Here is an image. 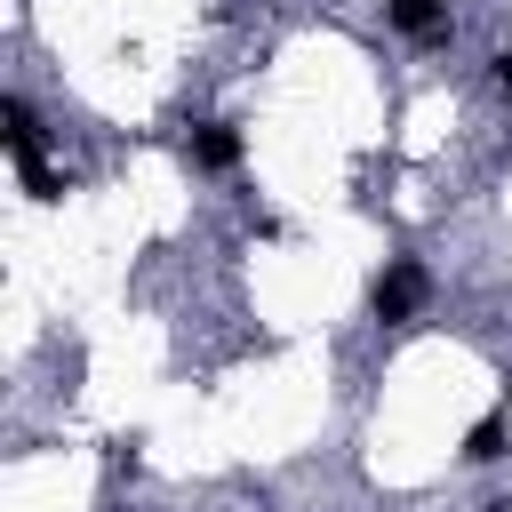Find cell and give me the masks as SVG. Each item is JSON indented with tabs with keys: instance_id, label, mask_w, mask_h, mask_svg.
<instances>
[{
	"instance_id": "7a4b0ae2",
	"label": "cell",
	"mask_w": 512,
	"mask_h": 512,
	"mask_svg": "<svg viewBox=\"0 0 512 512\" xmlns=\"http://www.w3.org/2000/svg\"><path fill=\"white\" fill-rule=\"evenodd\" d=\"M232 160H240V128H232V120L192 128V168H232Z\"/></svg>"
},
{
	"instance_id": "3957f363",
	"label": "cell",
	"mask_w": 512,
	"mask_h": 512,
	"mask_svg": "<svg viewBox=\"0 0 512 512\" xmlns=\"http://www.w3.org/2000/svg\"><path fill=\"white\" fill-rule=\"evenodd\" d=\"M392 24L416 32V40H432L440 32V0H392Z\"/></svg>"
},
{
	"instance_id": "6da1fadb",
	"label": "cell",
	"mask_w": 512,
	"mask_h": 512,
	"mask_svg": "<svg viewBox=\"0 0 512 512\" xmlns=\"http://www.w3.org/2000/svg\"><path fill=\"white\" fill-rule=\"evenodd\" d=\"M368 304H376V320H392V328H408L416 312H424V264H384L376 272V288H368Z\"/></svg>"
},
{
	"instance_id": "277c9868",
	"label": "cell",
	"mask_w": 512,
	"mask_h": 512,
	"mask_svg": "<svg viewBox=\"0 0 512 512\" xmlns=\"http://www.w3.org/2000/svg\"><path fill=\"white\" fill-rule=\"evenodd\" d=\"M464 456H472V464H496V456H504V416H480L472 440H464Z\"/></svg>"
},
{
	"instance_id": "8992f818",
	"label": "cell",
	"mask_w": 512,
	"mask_h": 512,
	"mask_svg": "<svg viewBox=\"0 0 512 512\" xmlns=\"http://www.w3.org/2000/svg\"><path fill=\"white\" fill-rule=\"evenodd\" d=\"M488 512H512V504H488Z\"/></svg>"
},
{
	"instance_id": "5b68a950",
	"label": "cell",
	"mask_w": 512,
	"mask_h": 512,
	"mask_svg": "<svg viewBox=\"0 0 512 512\" xmlns=\"http://www.w3.org/2000/svg\"><path fill=\"white\" fill-rule=\"evenodd\" d=\"M488 80H496V88L512 96V48H496V64H488Z\"/></svg>"
}]
</instances>
